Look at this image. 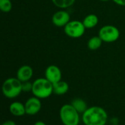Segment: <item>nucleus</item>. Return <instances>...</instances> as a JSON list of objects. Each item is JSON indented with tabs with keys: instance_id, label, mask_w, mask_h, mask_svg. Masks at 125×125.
Masks as SVG:
<instances>
[{
	"instance_id": "20e7f679",
	"label": "nucleus",
	"mask_w": 125,
	"mask_h": 125,
	"mask_svg": "<svg viewBox=\"0 0 125 125\" xmlns=\"http://www.w3.org/2000/svg\"><path fill=\"white\" fill-rule=\"evenodd\" d=\"M80 113L71 104L62 105L60 110V118L63 125H78Z\"/></svg>"
},
{
	"instance_id": "4be33fe9",
	"label": "nucleus",
	"mask_w": 125,
	"mask_h": 125,
	"mask_svg": "<svg viewBox=\"0 0 125 125\" xmlns=\"http://www.w3.org/2000/svg\"><path fill=\"white\" fill-rule=\"evenodd\" d=\"M99 1L103 2H109V1H110V0H99Z\"/></svg>"
},
{
	"instance_id": "a211bd4d",
	"label": "nucleus",
	"mask_w": 125,
	"mask_h": 125,
	"mask_svg": "<svg viewBox=\"0 0 125 125\" xmlns=\"http://www.w3.org/2000/svg\"><path fill=\"white\" fill-rule=\"evenodd\" d=\"M32 83L30 81H26L22 83V91L24 92H30L32 91Z\"/></svg>"
},
{
	"instance_id": "aec40b11",
	"label": "nucleus",
	"mask_w": 125,
	"mask_h": 125,
	"mask_svg": "<svg viewBox=\"0 0 125 125\" xmlns=\"http://www.w3.org/2000/svg\"><path fill=\"white\" fill-rule=\"evenodd\" d=\"M1 125H16V124L13 120H7L4 123H2Z\"/></svg>"
},
{
	"instance_id": "0eeeda50",
	"label": "nucleus",
	"mask_w": 125,
	"mask_h": 125,
	"mask_svg": "<svg viewBox=\"0 0 125 125\" xmlns=\"http://www.w3.org/2000/svg\"><path fill=\"white\" fill-rule=\"evenodd\" d=\"M70 21V14L64 9L56 11L52 17V24L57 27H64Z\"/></svg>"
},
{
	"instance_id": "4468645a",
	"label": "nucleus",
	"mask_w": 125,
	"mask_h": 125,
	"mask_svg": "<svg viewBox=\"0 0 125 125\" xmlns=\"http://www.w3.org/2000/svg\"><path fill=\"white\" fill-rule=\"evenodd\" d=\"M71 104L75 108V110L79 113H83L88 108L86 102L80 98H76L73 99Z\"/></svg>"
},
{
	"instance_id": "1a4fd4ad",
	"label": "nucleus",
	"mask_w": 125,
	"mask_h": 125,
	"mask_svg": "<svg viewBox=\"0 0 125 125\" xmlns=\"http://www.w3.org/2000/svg\"><path fill=\"white\" fill-rule=\"evenodd\" d=\"M45 78H46L52 84L61 80L62 72L60 69L55 65L49 66L45 70Z\"/></svg>"
},
{
	"instance_id": "6e6552de",
	"label": "nucleus",
	"mask_w": 125,
	"mask_h": 125,
	"mask_svg": "<svg viewBox=\"0 0 125 125\" xmlns=\"http://www.w3.org/2000/svg\"><path fill=\"white\" fill-rule=\"evenodd\" d=\"M24 106H25L26 114L30 115H35L41 109V99H39L35 96L32 97H30L26 101Z\"/></svg>"
},
{
	"instance_id": "39448f33",
	"label": "nucleus",
	"mask_w": 125,
	"mask_h": 125,
	"mask_svg": "<svg viewBox=\"0 0 125 125\" xmlns=\"http://www.w3.org/2000/svg\"><path fill=\"white\" fill-rule=\"evenodd\" d=\"M98 35L103 42L110 43L116 41L119 38L120 31L116 27L107 24L99 29Z\"/></svg>"
},
{
	"instance_id": "9d476101",
	"label": "nucleus",
	"mask_w": 125,
	"mask_h": 125,
	"mask_svg": "<svg viewBox=\"0 0 125 125\" xmlns=\"http://www.w3.org/2000/svg\"><path fill=\"white\" fill-rule=\"evenodd\" d=\"M33 76V69L30 66L24 65L21 66L16 73V77L21 82L30 81Z\"/></svg>"
},
{
	"instance_id": "f257e3e1",
	"label": "nucleus",
	"mask_w": 125,
	"mask_h": 125,
	"mask_svg": "<svg viewBox=\"0 0 125 125\" xmlns=\"http://www.w3.org/2000/svg\"><path fill=\"white\" fill-rule=\"evenodd\" d=\"M83 121L85 125H105L107 114L102 107L93 106L88 107L83 113Z\"/></svg>"
},
{
	"instance_id": "5701e85b",
	"label": "nucleus",
	"mask_w": 125,
	"mask_h": 125,
	"mask_svg": "<svg viewBox=\"0 0 125 125\" xmlns=\"http://www.w3.org/2000/svg\"><path fill=\"white\" fill-rule=\"evenodd\" d=\"M0 125H1V124H0Z\"/></svg>"
},
{
	"instance_id": "2eb2a0df",
	"label": "nucleus",
	"mask_w": 125,
	"mask_h": 125,
	"mask_svg": "<svg viewBox=\"0 0 125 125\" xmlns=\"http://www.w3.org/2000/svg\"><path fill=\"white\" fill-rule=\"evenodd\" d=\"M102 39L99 37V35L97 36H93L91 37L87 42V46L90 50L92 51H95L99 49L102 44Z\"/></svg>"
},
{
	"instance_id": "7ed1b4c3",
	"label": "nucleus",
	"mask_w": 125,
	"mask_h": 125,
	"mask_svg": "<svg viewBox=\"0 0 125 125\" xmlns=\"http://www.w3.org/2000/svg\"><path fill=\"white\" fill-rule=\"evenodd\" d=\"M2 92L5 97L14 99L22 92V83L17 77H10L4 81Z\"/></svg>"
},
{
	"instance_id": "423d86ee",
	"label": "nucleus",
	"mask_w": 125,
	"mask_h": 125,
	"mask_svg": "<svg viewBox=\"0 0 125 125\" xmlns=\"http://www.w3.org/2000/svg\"><path fill=\"white\" fill-rule=\"evenodd\" d=\"M63 28L66 35L72 38H79L82 37L86 30L83 21L77 20L70 21Z\"/></svg>"
},
{
	"instance_id": "dca6fc26",
	"label": "nucleus",
	"mask_w": 125,
	"mask_h": 125,
	"mask_svg": "<svg viewBox=\"0 0 125 125\" xmlns=\"http://www.w3.org/2000/svg\"><path fill=\"white\" fill-rule=\"evenodd\" d=\"M76 0H52V2L54 6L59 9H67L72 7Z\"/></svg>"
},
{
	"instance_id": "ddd939ff",
	"label": "nucleus",
	"mask_w": 125,
	"mask_h": 125,
	"mask_svg": "<svg viewBox=\"0 0 125 125\" xmlns=\"http://www.w3.org/2000/svg\"><path fill=\"white\" fill-rule=\"evenodd\" d=\"M83 23L85 29L94 28L99 23V18L95 14H88L83 20Z\"/></svg>"
},
{
	"instance_id": "412c9836",
	"label": "nucleus",
	"mask_w": 125,
	"mask_h": 125,
	"mask_svg": "<svg viewBox=\"0 0 125 125\" xmlns=\"http://www.w3.org/2000/svg\"><path fill=\"white\" fill-rule=\"evenodd\" d=\"M34 125H46V124L43 121H36L34 124Z\"/></svg>"
},
{
	"instance_id": "6ab92c4d",
	"label": "nucleus",
	"mask_w": 125,
	"mask_h": 125,
	"mask_svg": "<svg viewBox=\"0 0 125 125\" xmlns=\"http://www.w3.org/2000/svg\"><path fill=\"white\" fill-rule=\"evenodd\" d=\"M112 1L119 6H125V0H112Z\"/></svg>"
},
{
	"instance_id": "f3484780",
	"label": "nucleus",
	"mask_w": 125,
	"mask_h": 125,
	"mask_svg": "<svg viewBox=\"0 0 125 125\" xmlns=\"http://www.w3.org/2000/svg\"><path fill=\"white\" fill-rule=\"evenodd\" d=\"M13 5L11 0H0V11L3 13H9L11 11Z\"/></svg>"
},
{
	"instance_id": "9b49d317",
	"label": "nucleus",
	"mask_w": 125,
	"mask_h": 125,
	"mask_svg": "<svg viewBox=\"0 0 125 125\" xmlns=\"http://www.w3.org/2000/svg\"><path fill=\"white\" fill-rule=\"evenodd\" d=\"M9 110L12 115L17 116V117L23 116L24 114H26L24 104L20 102H12L9 106Z\"/></svg>"
},
{
	"instance_id": "f8f14e48",
	"label": "nucleus",
	"mask_w": 125,
	"mask_h": 125,
	"mask_svg": "<svg viewBox=\"0 0 125 125\" xmlns=\"http://www.w3.org/2000/svg\"><path fill=\"white\" fill-rule=\"evenodd\" d=\"M69 89V84L62 80L53 84V93L56 95H63Z\"/></svg>"
},
{
	"instance_id": "f03ea898",
	"label": "nucleus",
	"mask_w": 125,
	"mask_h": 125,
	"mask_svg": "<svg viewBox=\"0 0 125 125\" xmlns=\"http://www.w3.org/2000/svg\"><path fill=\"white\" fill-rule=\"evenodd\" d=\"M31 92L39 99L48 98L53 94V84L45 77L38 78L32 83Z\"/></svg>"
}]
</instances>
